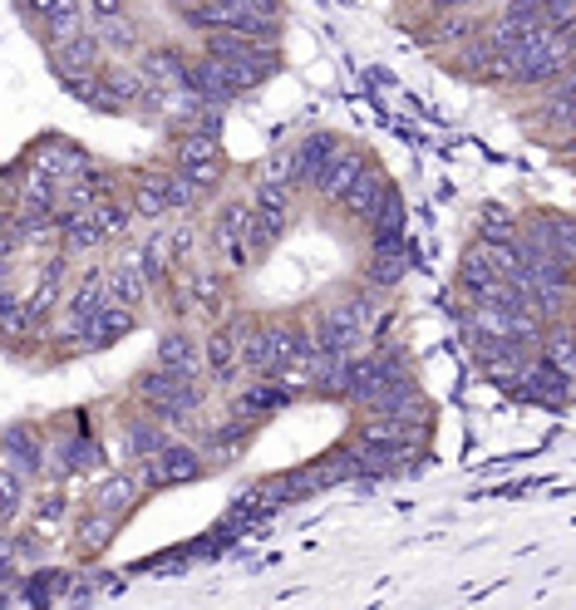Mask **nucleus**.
<instances>
[{
    "instance_id": "19",
    "label": "nucleus",
    "mask_w": 576,
    "mask_h": 610,
    "mask_svg": "<svg viewBox=\"0 0 576 610\" xmlns=\"http://www.w3.org/2000/svg\"><path fill=\"white\" fill-rule=\"evenodd\" d=\"M380 193H384V173H380L374 163H365L360 177H355V183L340 193V207H345L350 217H370V207L380 203Z\"/></svg>"
},
{
    "instance_id": "11",
    "label": "nucleus",
    "mask_w": 576,
    "mask_h": 610,
    "mask_svg": "<svg viewBox=\"0 0 576 610\" xmlns=\"http://www.w3.org/2000/svg\"><path fill=\"white\" fill-rule=\"evenodd\" d=\"M104 286H109V301H113V305H129V311H139V305L149 301V286H153V281H149V271L139 266V257L129 251V257H123L119 266L104 276Z\"/></svg>"
},
{
    "instance_id": "38",
    "label": "nucleus",
    "mask_w": 576,
    "mask_h": 610,
    "mask_svg": "<svg viewBox=\"0 0 576 610\" xmlns=\"http://www.w3.org/2000/svg\"><path fill=\"white\" fill-rule=\"evenodd\" d=\"M542 10H547V25H552V30H572L576 0H542Z\"/></svg>"
},
{
    "instance_id": "27",
    "label": "nucleus",
    "mask_w": 576,
    "mask_h": 610,
    "mask_svg": "<svg viewBox=\"0 0 576 610\" xmlns=\"http://www.w3.org/2000/svg\"><path fill=\"white\" fill-rule=\"evenodd\" d=\"M133 213H139V217H167V213H173V207H167L163 173L139 177V187H133Z\"/></svg>"
},
{
    "instance_id": "40",
    "label": "nucleus",
    "mask_w": 576,
    "mask_h": 610,
    "mask_svg": "<svg viewBox=\"0 0 576 610\" xmlns=\"http://www.w3.org/2000/svg\"><path fill=\"white\" fill-rule=\"evenodd\" d=\"M89 15H94V25H104V20H119L123 15V0H89Z\"/></svg>"
},
{
    "instance_id": "3",
    "label": "nucleus",
    "mask_w": 576,
    "mask_h": 610,
    "mask_svg": "<svg viewBox=\"0 0 576 610\" xmlns=\"http://www.w3.org/2000/svg\"><path fill=\"white\" fill-rule=\"evenodd\" d=\"M311 350H316V345H311V330H301V325H261V355H267V374L291 370V364H301Z\"/></svg>"
},
{
    "instance_id": "4",
    "label": "nucleus",
    "mask_w": 576,
    "mask_h": 610,
    "mask_svg": "<svg viewBox=\"0 0 576 610\" xmlns=\"http://www.w3.org/2000/svg\"><path fill=\"white\" fill-rule=\"evenodd\" d=\"M247 213L251 207L242 203H227L222 213H217V227H213V241H217V257L227 261V271H247L251 261V247H247Z\"/></svg>"
},
{
    "instance_id": "37",
    "label": "nucleus",
    "mask_w": 576,
    "mask_h": 610,
    "mask_svg": "<svg viewBox=\"0 0 576 610\" xmlns=\"http://www.w3.org/2000/svg\"><path fill=\"white\" fill-rule=\"evenodd\" d=\"M257 183H276V187H296V157H291V149L286 153H276L267 167H261V177Z\"/></svg>"
},
{
    "instance_id": "9",
    "label": "nucleus",
    "mask_w": 576,
    "mask_h": 610,
    "mask_svg": "<svg viewBox=\"0 0 576 610\" xmlns=\"http://www.w3.org/2000/svg\"><path fill=\"white\" fill-rule=\"evenodd\" d=\"M0 468H10L15 478H35V472H45V448H40V438L30 434V428H6V438H0Z\"/></svg>"
},
{
    "instance_id": "16",
    "label": "nucleus",
    "mask_w": 576,
    "mask_h": 610,
    "mask_svg": "<svg viewBox=\"0 0 576 610\" xmlns=\"http://www.w3.org/2000/svg\"><path fill=\"white\" fill-rule=\"evenodd\" d=\"M139 75L153 84V89H183L187 84V55H177V50H149L139 65Z\"/></svg>"
},
{
    "instance_id": "18",
    "label": "nucleus",
    "mask_w": 576,
    "mask_h": 610,
    "mask_svg": "<svg viewBox=\"0 0 576 610\" xmlns=\"http://www.w3.org/2000/svg\"><path fill=\"white\" fill-rule=\"evenodd\" d=\"M335 149H340V143H335V133H311L301 149H291V157H296V183L301 187H316L320 167L335 157Z\"/></svg>"
},
{
    "instance_id": "31",
    "label": "nucleus",
    "mask_w": 576,
    "mask_h": 610,
    "mask_svg": "<svg viewBox=\"0 0 576 610\" xmlns=\"http://www.w3.org/2000/svg\"><path fill=\"white\" fill-rule=\"evenodd\" d=\"M113 527H119V518H113V512H99V508H94L89 512V518H84V536H79V546H84V552H104V546H109L113 542Z\"/></svg>"
},
{
    "instance_id": "8",
    "label": "nucleus",
    "mask_w": 576,
    "mask_h": 610,
    "mask_svg": "<svg viewBox=\"0 0 576 610\" xmlns=\"http://www.w3.org/2000/svg\"><path fill=\"white\" fill-rule=\"evenodd\" d=\"M291 399H296V389H286V384L276 380V374H261V380L251 384L242 399H237L232 418H242V424H257V418H267V414H276V409H286Z\"/></svg>"
},
{
    "instance_id": "36",
    "label": "nucleus",
    "mask_w": 576,
    "mask_h": 610,
    "mask_svg": "<svg viewBox=\"0 0 576 610\" xmlns=\"http://www.w3.org/2000/svg\"><path fill=\"white\" fill-rule=\"evenodd\" d=\"M20 502H25V478H15L10 468H0V527L15 518Z\"/></svg>"
},
{
    "instance_id": "33",
    "label": "nucleus",
    "mask_w": 576,
    "mask_h": 610,
    "mask_svg": "<svg viewBox=\"0 0 576 610\" xmlns=\"http://www.w3.org/2000/svg\"><path fill=\"white\" fill-rule=\"evenodd\" d=\"M518 237V217L508 213V207H483V217H478V241H512Z\"/></svg>"
},
{
    "instance_id": "10",
    "label": "nucleus",
    "mask_w": 576,
    "mask_h": 610,
    "mask_svg": "<svg viewBox=\"0 0 576 610\" xmlns=\"http://www.w3.org/2000/svg\"><path fill=\"white\" fill-rule=\"evenodd\" d=\"M99 55H104V40L94 35V30H79L69 45H59L55 50V69H59V79H89V75H99Z\"/></svg>"
},
{
    "instance_id": "14",
    "label": "nucleus",
    "mask_w": 576,
    "mask_h": 610,
    "mask_svg": "<svg viewBox=\"0 0 576 610\" xmlns=\"http://www.w3.org/2000/svg\"><path fill=\"white\" fill-rule=\"evenodd\" d=\"M410 257H404V237L400 231H374V257H370V286H394L404 276Z\"/></svg>"
},
{
    "instance_id": "13",
    "label": "nucleus",
    "mask_w": 576,
    "mask_h": 610,
    "mask_svg": "<svg viewBox=\"0 0 576 610\" xmlns=\"http://www.w3.org/2000/svg\"><path fill=\"white\" fill-rule=\"evenodd\" d=\"M159 370L177 374V380H197V370H203V350H197V340L187 330H167L159 340Z\"/></svg>"
},
{
    "instance_id": "22",
    "label": "nucleus",
    "mask_w": 576,
    "mask_h": 610,
    "mask_svg": "<svg viewBox=\"0 0 576 610\" xmlns=\"http://www.w3.org/2000/svg\"><path fill=\"white\" fill-rule=\"evenodd\" d=\"M522 374H528V394H532V399H542V404H552V409L567 404V394H572V380H567V374H557L552 364H542V360L528 364Z\"/></svg>"
},
{
    "instance_id": "30",
    "label": "nucleus",
    "mask_w": 576,
    "mask_h": 610,
    "mask_svg": "<svg viewBox=\"0 0 576 610\" xmlns=\"http://www.w3.org/2000/svg\"><path fill=\"white\" fill-rule=\"evenodd\" d=\"M79 30H84V20H79V6H75V0H69V6H59L55 15H45V45H50V50L69 45V40H75Z\"/></svg>"
},
{
    "instance_id": "6",
    "label": "nucleus",
    "mask_w": 576,
    "mask_h": 610,
    "mask_svg": "<svg viewBox=\"0 0 576 610\" xmlns=\"http://www.w3.org/2000/svg\"><path fill=\"white\" fill-rule=\"evenodd\" d=\"M311 345H316L320 355H360L365 335L355 330V320L345 315V305H330V311L311 325Z\"/></svg>"
},
{
    "instance_id": "7",
    "label": "nucleus",
    "mask_w": 576,
    "mask_h": 610,
    "mask_svg": "<svg viewBox=\"0 0 576 610\" xmlns=\"http://www.w3.org/2000/svg\"><path fill=\"white\" fill-rule=\"evenodd\" d=\"M139 325V315L129 311V305H113V301H104L99 311L89 315V325H84V335H79V350H104V345H113V340H123V335Z\"/></svg>"
},
{
    "instance_id": "26",
    "label": "nucleus",
    "mask_w": 576,
    "mask_h": 610,
    "mask_svg": "<svg viewBox=\"0 0 576 610\" xmlns=\"http://www.w3.org/2000/svg\"><path fill=\"white\" fill-rule=\"evenodd\" d=\"M542 364H552L557 374H576V355H572V325H557L552 335H542Z\"/></svg>"
},
{
    "instance_id": "23",
    "label": "nucleus",
    "mask_w": 576,
    "mask_h": 610,
    "mask_svg": "<svg viewBox=\"0 0 576 610\" xmlns=\"http://www.w3.org/2000/svg\"><path fill=\"white\" fill-rule=\"evenodd\" d=\"M572 109H576V94H572V79H562L552 94H542V109L537 119L557 129V139H572Z\"/></svg>"
},
{
    "instance_id": "39",
    "label": "nucleus",
    "mask_w": 576,
    "mask_h": 610,
    "mask_svg": "<svg viewBox=\"0 0 576 610\" xmlns=\"http://www.w3.org/2000/svg\"><path fill=\"white\" fill-rule=\"evenodd\" d=\"M478 35V20L474 15H454L448 25H438V40H474Z\"/></svg>"
},
{
    "instance_id": "41",
    "label": "nucleus",
    "mask_w": 576,
    "mask_h": 610,
    "mask_svg": "<svg viewBox=\"0 0 576 610\" xmlns=\"http://www.w3.org/2000/svg\"><path fill=\"white\" fill-rule=\"evenodd\" d=\"M30 10H35V15H55L59 6H69V0H25Z\"/></svg>"
},
{
    "instance_id": "1",
    "label": "nucleus",
    "mask_w": 576,
    "mask_h": 610,
    "mask_svg": "<svg viewBox=\"0 0 576 610\" xmlns=\"http://www.w3.org/2000/svg\"><path fill=\"white\" fill-rule=\"evenodd\" d=\"M512 65L508 84H522V89H547L552 79L572 75V30H547V35L528 40V45L502 50Z\"/></svg>"
},
{
    "instance_id": "35",
    "label": "nucleus",
    "mask_w": 576,
    "mask_h": 610,
    "mask_svg": "<svg viewBox=\"0 0 576 610\" xmlns=\"http://www.w3.org/2000/svg\"><path fill=\"white\" fill-rule=\"evenodd\" d=\"M163 187H167V207H173V213H187V207L203 197V187H197L183 167H177V173H163Z\"/></svg>"
},
{
    "instance_id": "20",
    "label": "nucleus",
    "mask_w": 576,
    "mask_h": 610,
    "mask_svg": "<svg viewBox=\"0 0 576 610\" xmlns=\"http://www.w3.org/2000/svg\"><path fill=\"white\" fill-rule=\"evenodd\" d=\"M251 428H257V424H242V418H227L222 428H213V438H207V448H203V462L242 458V448L251 444Z\"/></svg>"
},
{
    "instance_id": "2",
    "label": "nucleus",
    "mask_w": 576,
    "mask_h": 610,
    "mask_svg": "<svg viewBox=\"0 0 576 610\" xmlns=\"http://www.w3.org/2000/svg\"><path fill=\"white\" fill-rule=\"evenodd\" d=\"M203 472H207L203 448L177 444V438H167L159 454L143 462V482H159V488H167V482H193V478H203Z\"/></svg>"
},
{
    "instance_id": "17",
    "label": "nucleus",
    "mask_w": 576,
    "mask_h": 610,
    "mask_svg": "<svg viewBox=\"0 0 576 610\" xmlns=\"http://www.w3.org/2000/svg\"><path fill=\"white\" fill-rule=\"evenodd\" d=\"M163 444H167V428L159 418H129L123 424V458L129 462H149Z\"/></svg>"
},
{
    "instance_id": "32",
    "label": "nucleus",
    "mask_w": 576,
    "mask_h": 610,
    "mask_svg": "<svg viewBox=\"0 0 576 610\" xmlns=\"http://www.w3.org/2000/svg\"><path fill=\"white\" fill-rule=\"evenodd\" d=\"M374 231H404V207H400V193L394 187H384L380 203L370 207V217H365Z\"/></svg>"
},
{
    "instance_id": "5",
    "label": "nucleus",
    "mask_w": 576,
    "mask_h": 610,
    "mask_svg": "<svg viewBox=\"0 0 576 610\" xmlns=\"http://www.w3.org/2000/svg\"><path fill=\"white\" fill-rule=\"evenodd\" d=\"M237 355H242V330H237V325H217V330L207 335V345H203L207 380H213L217 389L237 384V374H242V364H237Z\"/></svg>"
},
{
    "instance_id": "25",
    "label": "nucleus",
    "mask_w": 576,
    "mask_h": 610,
    "mask_svg": "<svg viewBox=\"0 0 576 610\" xmlns=\"http://www.w3.org/2000/svg\"><path fill=\"white\" fill-rule=\"evenodd\" d=\"M177 163L183 167H213L217 163V133L187 129L183 139H177Z\"/></svg>"
},
{
    "instance_id": "21",
    "label": "nucleus",
    "mask_w": 576,
    "mask_h": 610,
    "mask_svg": "<svg viewBox=\"0 0 576 610\" xmlns=\"http://www.w3.org/2000/svg\"><path fill=\"white\" fill-rule=\"evenodd\" d=\"M139 488H143V478L113 472L109 482H99V488H94V508H99V512H113V518H123V512L139 502Z\"/></svg>"
},
{
    "instance_id": "42",
    "label": "nucleus",
    "mask_w": 576,
    "mask_h": 610,
    "mask_svg": "<svg viewBox=\"0 0 576 610\" xmlns=\"http://www.w3.org/2000/svg\"><path fill=\"white\" fill-rule=\"evenodd\" d=\"M434 6H438V10H468L474 0H434Z\"/></svg>"
},
{
    "instance_id": "12",
    "label": "nucleus",
    "mask_w": 576,
    "mask_h": 610,
    "mask_svg": "<svg viewBox=\"0 0 576 610\" xmlns=\"http://www.w3.org/2000/svg\"><path fill=\"white\" fill-rule=\"evenodd\" d=\"M30 167H40V173H50L55 183H69V177H79L84 167H94L89 157H84L75 143H65V139H45L35 153H30Z\"/></svg>"
},
{
    "instance_id": "29",
    "label": "nucleus",
    "mask_w": 576,
    "mask_h": 610,
    "mask_svg": "<svg viewBox=\"0 0 576 610\" xmlns=\"http://www.w3.org/2000/svg\"><path fill=\"white\" fill-rule=\"evenodd\" d=\"M59 276H65V261H50L45 276H40V286H35V296L25 301V311L35 315V320H45V315L59 305Z\"/></svg>"
},
{
    "instance_id": "24",
    "label": "nucleus",
    "mask_w": 576,
    "mask_h": 610,
    "mask_svg": "<svg viewBox=\"0 0 576 610\" xmlns=\"http://www.w3.org/2000/svg\"><path fill=\"white\" fill-rule=\"evenodd\" d=\"M55 177L40 173V167H30L25 177H20V203H25V213H55Z\"/></svg>"
},
{
    "instance_id": "28",
    "label": "nucleus",
    "mask_w": 576,
    "mask_h": 610,
    "mask_svg": "<svg viewBox=\"0 0 576 610\" xmlns=\"http://www.w3.org/2000/svg\"><path fill=\"white\" fill-rule=\"evenodd\" d=\"M84 217H89L94 231H99L104 241H109V237H123V231H129V213H123L113 197H99V203H89V207H84Z\"/></svg>"
},
{
    "instance_id": "15",
    "label": "nucleus",
    "mask_w": 576,
    "mask_h": 610,
    "mask_svg": "<svg viewBox=\"0 0 576 610\" xmlns=\"http://www.w3.org/2000/svg\"><path fill=\"white\" fill-rule=\"evenodd\" d=\"M365 163H370L365 153H355V149H335V157H330L326 167H320V177H316V193L326 197V203H340V193L355 183V177H360V167H365Z\"/></svg>"
},
{
    "instance_id": "34",
    "label": "nucleus",
    "mask_w": 576,
    "mask_h": 610,
    "mask_svg": "<svg viewBox=\"0 0 576 610\" xmlns=\"http://www.w3.org/2000/svg\"><path fill=\"white\" fill-rule=\"evenodd\" d=\"M183 384H193V380H177V374H167V370H153V374H139V380H133V389H139V394L149 399V409H153V404H163L167 394H177Z\"/></svg>"
}]
</instances>
